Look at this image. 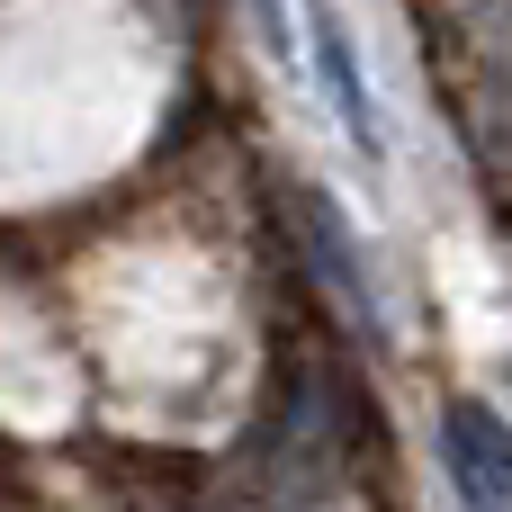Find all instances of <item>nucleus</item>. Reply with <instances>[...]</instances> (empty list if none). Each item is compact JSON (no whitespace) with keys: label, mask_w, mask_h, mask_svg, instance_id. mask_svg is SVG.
Returning a JSON list of instances; mask_svg holds the SVG:
<instances>
[{"label":"nucleus","mask_w":512,"mask_h":512,"mask_svg":"<svg viewBox=\"0 0 512 512\" xmlns=\"http://www.w3.org/2000/svg\"><path fill=\"white\" fill-rule=\"evenodd\" d=\"M441 459H450V486L468 512H512V423L495 405L459 396L441 414Z\"/></svg>","instance_id":"nucleus-1"},{"label":"nucleus","mask_w":512,"mask_h":512,"mask_svg":"<svg viewBox=\"0 0 512 512\" xmlns=\"http://www.w3.org/2000/svg\"><path fill=\"white\" fill-rule=\"evenodd\" d=\"M288 216H297V234H306V270L324 279V297L342 306V324H378V297H369V270H360V243H351V216L324 198V189H297L288 198Z\"/></svg>","instance_id":"nucleus-2"},{"label":"nucleus","mask_w":512,"mask_h":512,"mask_svg":"<svg viewBox=\"0 0 512 512\" xmlns=\"http://www.w3.org/2000/svg\"><path fill=\"white\" fill-rule=\"evenodd\" d=\"M306 36H315V81H324V99H333V117L378 153V117H369V72H360V45H351V27L333 18V9H306Z\"/></svg>","instance_id":"nucleus-3"},{"label":"nucleus","mask_w":512,"mask_h":512,"mask_svg":"<svg viewBox=\"0 0 512 512\" xmlns=\"http://www.w3.org/2000/svg\"><path fill=\"white\" fill-rule=\"evenodd\" d=\"M450 27L468 36V54H477V72L512 90V0H450Z\"/></svg>","instance_id":"nucleus-4"}]
</instances>
